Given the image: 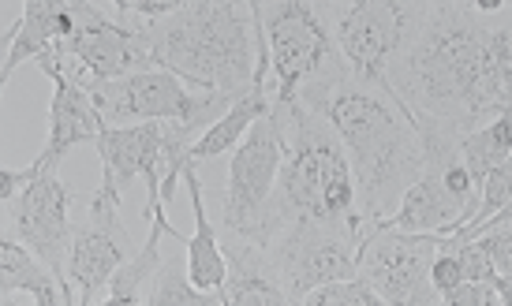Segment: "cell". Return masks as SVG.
<instances>
[{
	"label": "cell",
	"instance_id": "cell-27",
	"mask_svg": "<svg viewBox=\"0 0 512 306\" xmlns=\"http://www.w3.org/2000/svg\"><path fill=\"white\" fill-rule=\"evenodd\" d=\"M430 280H434V292H438V295L453 292L456 284L464 280V269H460V254H456V243H453V239H449V243H445V247L438 251V258H434Z\"/></svg>",
	"mask_w": 512,
	"mask_h": 306
},
{
	"label": "cell",
	"instance_id": "cell-14",
	"mask_svg": "<svg viewBox=\"0 0 512 306\" xmlns=\"http://www.w3.org/2000/svg\"><path fill=\"white\" fill-rule=\"evenodd\" d=\"M161 142H165V124L105 127L94 142L101 157V180L94 195L124 202L131 183L146 180L143 217L150 224L165 221L169 209L161 206Z\"/></svg>",
	"mask_w": 512,
	"mask_h": 306
},
{
	"label": "cell",
	"instance_id": "cell-9",
	"mask_svg": "<svg viewBox=\"0 0 512 306\" xmlns=\"http://www.w3.org/2000/svg\"><path fill=\"white\" fill-rule=\"evenodd\" d=\"M359 247L363 243L352 232H337L314 221H288L273 232L266 254L288 295L303 306V299L318 288L359 277Z\"/></svg>",
	"mask_w": 512,
	"mask_h": 306
},
{
	"label": "cell",
	"instance_id": "cell-18",
	"mask_svg": "<svg viewBox=\"0 0 512 306\" xmlns=\"http://www.w3.org/2000/svg\"><path fill=\"white\" fill-rule=\"evenodd\" d=\"M225 239V258H228V280L221 288V303L225 306H299L288 288L281 284L277 269H273L270 254L243 243V239Z\"/></svg>",
	"mask_w": 512,
	"mask_h": 306
},
{
	"label": "cell",
	"instance_id": "cell-10",
	"mask_svg": "<svg viewBox=\"0 0 512 306\" xmlns=\"http://www.w3.org/2000/svg\"><path fill=\"white\" fill-rule=\"evenodd\" d=\"M146 30H150L146 23L120 15L113 4L79 0V19H75L72 38H64L57 45V53L72 56L90 83H109V79L157 68Z\"/></svg>",
	"mask_w": 512,
	"mask_h": 306
},
{
	"label": "cell",
	"instance_id": "cell-13",
	"mask_svg": "<svg viewBox=\"0 0 512 306\" xmlns=\"http://www.w3.org/2000/svg\"><path fill=\"white\" fill-rule=\"evenodd\" d=\"M120 206L113 198H90V217L75 224L72 251H68V280L75 288V306H94V295L109 292L113 277L135 258V239L120 221Z\"/></svg>",
	"mask_w": 512,
	"mask_h": 306
},
{
	"label": "cell",
	"instance_id": "cell-8",
	"mask_svg": "<svg viewBox=\"0 0 512 306\" xmlns=\"http://www.w3.org/2000/svg\"><path fill=\"white\" fill-rule=\"evenodd\" d=\"M352 79L389 90V64L412 27L408 0H341L322 4Z\"/></svg>",
	"mask_w": 512,
	"mask_h": 306
},
{
	"label": "cell",
	"instance_id": "cell-12",
	"mask_svg": "<svg viewBox=\"0 0 512 306\" xmlns=\"http://www.w3.org/2000/svg\"><path fill=\"white\" fill-rule=\"evenodd\" d=\"M449 236H412L382 228L359 247V277L389 306H441L434 292V258Z\"/></svg>",
	"mask_w": 512,
	"mask_h": 306
},
{
	"label": "cell",
	"instance_id": "cell-4",
	"mask_svg": "<svg viewBox=\"0 0 512 306\" xmlns=\"http://www.w3.org/2000/svg\"><path fill=\"white\" fill-rule=\"evenodd\" d=\"M273 116L285 135V165L277 180V195L270 206L266 243L288 221H314L352 232L363 243V213H359V187L344 142L329 127L326 116L307 105H273ZM266 251V247H262Z\"/></svg>",
	"mask_w": 512,
	"mask_h": 306
},
{
	"label": "cell",
	"instance_id": "cell-5",
	"mask_svg": "<svg viewBox=\"0 0 512 306\" xmlns=\"http://www.w3.org/2000/svg\"><path fill=\"white\" fill-rule=\"evenodd\" d=\"M258 27L270 49L273 105H296L303 86L348 68L333 42L326 8L314 0H255Z\"/></svg>",
	"mask_w": 512,
	"mask_h": 306
},
{
	"label": "cell",
	"instance_id": "cell-23",
	"mask_svg": "<svg viewBox=\"0 0 512 306\" xmlns=\"http://www.w3.org/2000/svg\"><path fill=\"white\" fill-rule=\"evenodd\" d=\"M509 198H512V157L505 161V165H498L490 176L483 180V198H479V213H475V221L464 228V232H456V243H468V239L479 236V228H483L490 217H498L501 209L509 206Z\"/></svg>",
	"mask_w": 512,
	"mask_h": 306
},
{
	"label": "cell",
	"instance_id": "cell-7",
	"mask_svg": "<svg viewBox=\"0 0 512 306\" xmlns=\"http://www.w3.org/2000/svg\"><path fill=\"white\" fill-rule=\"evenodd\" d=\"M94 105L109 127L128 124H172V120H195V124L214 127L236 101L225 94H202L191 90L184 79H176L165 68L135 71L124 79L90 86Z\"/></svg>",
	"mask_w": 512,
	"mask_h": 306
},
{
	"label": "cell",
	"instance_id": "cell-19",
	"mask_svg": "<svg viewBox=\"0 0 512 306\" xmlns=\"http://www.w3.org/2000/svg\"><path fill=\"white\" fill-rule=\"evenodd\" d=\"M0 306H75V292L23 243L0 236Z\"/></svg>",
	"mask_w": 512,
	"mask_h": 306
},
{
	"label": "cell",
	"instance_id": "cell-3",
	"mask_svg": "<svg viewBox=\"0 0 512 306\" xmlns=\"http://www.w3.org/2000/svg\"><path fill=\"white\" fill-rule=\"evenodd\" d=\"M157 68L172 71L191 90L240 101L258 71V8L255 0H191L180 12L150 23Z\"/></svg>",
	"mask_w": 512,
	"mask_h": 306
},
{
	"label": "cell",
	"instance_id": "cell-21",
	"mask_svg": "<svg viewBox=\"0 0 512 306\" xmlns=\"http://www.w3.org/2000/svg\"><path fill=\"white\" fill-rule=\"evenodd\" d=\"M512 157V112H501L494 120H486L483 127L468 131L460 139V161L468 168L475 183L483 187V180L498 165H505Z\"/></svg>",
	"mask_w": 512,
	"mask_h": 306
},
{
	"label": "cell",
	"instance_id": "cell-15",
	"mask_svg": "<svg viewBox=\"0 0 512 306\" xmlns=\"http://www.w3.org/2000/svg\"><path fill=\"white\" fill-rule=\"evenodd\" d=\"M38 68L49 75L53 83V101H49V139H45V150L34 157L42 172H60V161L83 146V142H98V135L105 131V120H101L98 105H94V94H90V79L86 71L75 64L72 56L64 53H45L38 60Z\"/></svg>",
	"mask_w": 512,
	"mask_h": 306
},
{
	"label": "cell",
	"instance_id": "cell-22",
	"mask_svg": "<svg viewBox=\"0 0 512 306\" xmlns=\"http://www.w3.org/2000/svg\"><path fill=\"white\" fill-rule=\"evenodd\" d=\"M146 306H221L217 292H199L191 280H187L184 258H165L161 273H157L154 288Z\"/></svg>",
	"mask_w": 512,
	"mask_h": 306
},
{
	"label": "cell",
	"instance_id": "cell-28",
	"mask_svg": "<svg viewBox=\"0 0 512 306\" xmlns=\"http://www.w3.org/2000/svg\"><path fill=\"white\" fill-rule=\"evenodd\" d=\"M42 176V168H38V161L34 165H23V168H15V165H4L0 168V206H8L12 198L23 195V187H30V183Z\"/></svg>",
	"mask_w": 512,
	"mask_h": 306
},
{
	"label": "cell",
	"instance_id": "cell-24",
	"mask_svg": "<svg viewBox=\"0 0 512 306\" xmlns=\"http://www.w3.org/2000/svg\"><path fill=\"white\" fill-rule=\"evenodd\" d=\"M303 306H389L382 295L370 288L363 277L352 280H337V284H326L303 299Z\"/></svg>",
	"mask_w": 512,
	"mask_h": 306
},
{
	"label": "cell",
	"instance_id": "cell-20",
	"mask_svg": "<svg viewBox=\"0 0 512 306\" xmlns=\"http://www.w3.org/2000/svg\"><path fill=\"white\" fill-rule=\"evenodd\" d=\"M184 187H187V198H191V213H195V236H187L184 243H180V247H184L187 280H191L199 292H221V288H225V280H228L225 239L214 232L210 213H206V206H202L199 168H187Z\"/></svg>",
	"mask_w": 512,
	"mask_h": 306
},
{
	"label": "cell",
	"instance_id": "cell-17",
	"mask_svg": "<svg viewBox=\"0 0 512 306\" xmlns=\"http://www.w3.org/2000/svg\"><path fill=\"white\" fill-rule=\"evenodd\" d=\"M468 206L445 187L441 168H423V176L412 183L397 213L389 217L385 228L393 232H412V236H456L468 228Z\"/></svg>",
	"mask_w": 512,
	"mask_h": 306
},
{
	"label": "cell",
	"instance_id": "cell-11",
	"mask_svg": "<svg viewBox=\"0 0 512 306\" xmlns=\"http://www.w3.org/2000/svg\"><path fill=\"white\" fill-rule=\"evenodd\" d=\"M75 187L60 172H42L38 180L23 187V195L4 206V236L23 243L38 262H45L60 277L64 292H75L68 280V251L75 239Z\"/></svg>",
	"mask_w": 512,
	"mask_h": 306
},
{
	"label": "cell",
	"instance_id": "cell-25",
	"mask_svg": "<svg viewBox=\"0 0 512 306\" xmlns=\"http://www.w3.org/2000/svg\"><path fill=\"white\" fill-rule=\"evenodd\" d=\"M441 306H501V292L486 280H460L453 292L441 295Z\"/></svg>",
	"mask_w": 512,
	"mask_h": 306
},
{
	"label": "cell",
	"instance_id": "cell-26",
	"mask_svg": "<svg viewBox=\"0 0 512 306\" xmlns=\"http://www.w3.org/2000/svg\"><path fill=\"white\" fill-rule=\"evenodd\" d=\"M479 243H483V251L490 254V262H494V269H498V277L512 280V224H505V228H490V232H483V236H475Z\"/></svg>",
	"mask_w": 512,
	"mask_h": 306
},
{
	"label": "cell",
	"instance_id": "cell-1",
	"mask_svg": "<svg viewBox=\"0 0 512 306\" xmlns=\"http://www.w3.org/2000/svg\"><path fill=\"white\" fill-rule=\"evenodd\" d=\"M389 90L412 116L475 131L512 112V4L479 12L475 0L412 4V27L389 64Z\"/></svg>",
	"mask_w": 512,
	"mask_h": 306
},
{
	"label": "cell",
	"instance_id": "cell-2",
	"mask_svg": "<svg viewBox=\"0 0 512 306\" xmlns=\"http://www.w3.org/2000/svg\"><path fill=\"white\" fill-rule=\"evenodd\" d=\"M299 105L326 116L329 127L344 142L359 187V213H363V243L382 232L397 213L412 183L427 168L423 139L412 112L393 90L367 86L341 68L299 90Z\"/></svg>",
	"mask_w": 512,
	"mask_h": 306
},
{
	"label": "cell",
	"instance_id": "cell-16",
	"mask_svg": "<svg viewBox=\"0 0 512 306\" xmlns=\"http://www.w3.org/2000/svg\"><path fill=\"white\" fill-rule=\"evenodd\" d=\"M75 19H79V0H27V4H19V19L4 34L8 53H4V68H0V86L12 83V75L27 60L38 64L64 38H72Z\"/></svg>",
	"mask_w": 512,
	"mask_h": 306
},
{
	"label": "cell",
	"instance_id": "cell-6",
	"mask_svg": "<svg viewBox=\"0 0 512 306\" xmlns=\"http://www.w3.org/2000/svg\"><path fill=\"white\" fill-rule=\"evenodd\" d=\"M281 165H285V135L270 112L247 131V139L228 157V180L221 195L225 236L266 247V224H270Z\"/></svg>",
	"mask_w": 512,
	"mask_h": 306
}]
</instances>
